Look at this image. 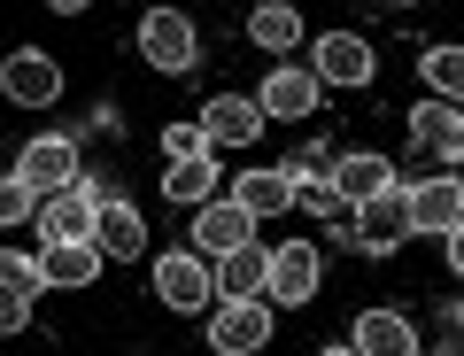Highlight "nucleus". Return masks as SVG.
I'll list each match as a JSON object with an SVG mask.
<instances>
[{
  "instance_id": "15",
  "label": "nucleus",
  "mask_w": 464,
  "mask_h": 356,
  "mask_svg": "<svg viewBox=\"0 0 464 356\" xmlns=\"http://www.w3.org/2000/svg\"><path fill=\"white\" fill-rule=\"evenodd\" d=\"M310 63H317V78H325V85H364L372 78V47L356 32H325Z\"/></svg>"
},
{
  "instance_id": "16",
  "label": "nucleus",
  "mask_w": 464,
  "mask_h": 356,
  "mask_svg": "<svg viewBox=\"0 0 464 356\" xmlns=\"http://www.w3.org/2000/svg\"><path fill=\"white\" fill-rule=\"evenodd\" d=\"M295 170H240L232 178V202L248 209V217H279V209H295Z\"/></svg>"
},
{
  "instance_id": "8",
  "label": "nucleus",
  "mask_w": 464,
  "mask_h": 356,
  "mask_svg": "<svg viewBox=\"0 0 464 356\" xmlns=\"http://www.w3.org/2000/svg\"><path fill=\"white\" fill-rule=\"evenodd\" d=\"M0 333H24L32 325V303H39V287H47V272H39V255H0Z\"/></svg>"
},
{
  "instance_id": "6",
  "label": "nucleus",
  "mask_w": 464,
  "mask_h": 356,
  "mask_svg": "<svg viewBox=\"0 0 464 356\" xmlns=\"http://www.w3.org/2000/svg\"><path fill=\"white\" fill-rule=\"evenodd\" d=\"M16 178L39 194V202H54V194L78 187V148H70V140H32L24 163H16Z\"/></svg>"
},
{
  "instance_id": "1",
  "label": "nucleus",
  "mask_w": 464,
  "mask_h": 356,
  "mask_svg": "<svg viewBox=\"0 0 464 356\" xmlns=\"http://www.w3.org/2000/svg\"><path fill=\"white\" fill-rule=\"evenodd\" d=\"M271 341V303L264 294H232V303L209 310V349L217 356H256Z\"/></svg>"
},
{
  "instance_id": "10",
  "label": "nucleus",
  "mask_w": 464,
  "mask_h": 356,
  "mask_svg": "<svg viewBox=\"0 0 464 356\" xmlns=\"http://www.w3.org/2000/svg\"><path fill=\"white\" fill-rule=\"evenodd\" d=\"M356 233H364V248L411 240V187H387V194H372V202H356Z\"/></svg>"
},
{
  "instance_id": "12",
  "label": "nucleus",
  "mask_w": 464,
  "mask_h": 356,
  "mask_svg": "<svg viewBox=\"0 0 464 356\" xmlns=\"http://www.w3.org/2000/svg\"><path fill=\"white\" fill-rule=\"evenodd\" d=\"M39 233H47V240H93V233H101V202H93V187L54 194V202L39 209Z\"/></svg>"
},
{
  "instance_id": "19",
  "label": "nucleus",
  "mask_w": 464,
  "mask_h": 356,
  "mask_svg": "<svg viewBox=\"0 0 464 356\" xmlns=\"http://www.w3.org/2000/svg\"><path fill=\"white\" fill-rule=\"evenodd\" d=\"M101 255H116V264H132V255H148V225H140L132 202H101V233H93Z\"/></svg>"
},
{
  "instance_id": "11",
  "label": "nucleus",
  "mask_w": 464,
  "mask_h": 356,
  "mask_svg": "<svg viewBox=\"0 0 464 356\" xmlns=\"http://www.w3.org/2000/svg\"><path fill=\"white\" fill-rule=\"evenodd\" d=\"M271 294H279L286 310L317 294V248L310 240H279V248H271Z\"/></svg>"
},
{
  "instance_id": "3",
  "label": "nucleus",
  "mask_w": 464,
  "mask_h": 356,
  "mask_svg": "<svg viewBox=\"0 0 464 356\" xmlns=\"http://www.w3.org/2000/svg\"><path fill=\"white\" fill-rule=\"evenodd\" d=\"M140 54H148L155 70H170V78H179V70H194V24L179 16V8H148V16H140Z\"/></svg>"
},
{
  "instance_id": "20",
  "label": "nucleus",
  "mask_w": 464,
  "mask_h": 356,
  "mask_svg": "<svg viewBox=\"0 0 464 356\" xmlns=\"http://www.w3.org/2000/svg\"><path fill=\"white\" fill-rule=\"evenodd\" d=\"M217 294H271V248H240V255H225V264H217Z\"/></svg>"
},
{
  "instance_id": "9",
  "label": "nucleus",
  "mask_w": 464,
  "mask_h": 356,
  "mask_svg": "<svg viewBox=\"0 0 464 356\" xmlns=\"http://www.w3.org/2000/svg\"><path fill=\"white\" fill-rule=\"evenodd\" d=\"M464 225V187L457 178H418L411 187V233H457Z\"/></svg>"
},
{
  "instance_id": "7",
  "label": "nucleus",
  "mask_w": 464,
  "mask_h": 356,
  "mask_svg": "<svg viewBox=\"0 0 464 356\" xmlns=\"http://www.w3.org/2000/svg\"><path fill=\"white\" fill-rule=\"evenodd\" d=\"M0 85H8V101H16V109H47L54 93H63V70H54L39 47H16L8 63H0Z\"/></svg>"
},
{
  "instance_id": "4",
  "label": "nucleus",
  "mask_w": 464,
  "mask_h": 356,
  "mask_svg": "<svg viewBox=\"0 0 464 356\" xmlns=\"http://www.w3.org/2000/svg\"><path fill=\"white\" fill-rule=\"evenodd\" d=\"M248 240H256V217L232 202V194H217V202L194 209V248H201V255H217V264H225V255H240Z\"/></svg>"
},
{
  "instance_id": "21",
  "label": "nucleus",
  "mask_w": 464,
  "mask_h": 356,
  "mask_svg": "<svg viewBox=\"0 0 464 356\" xmlns=\"http://www.w3.org/2000/svg\"><path fill=\"white\" fill-rule=\"evenodd\" d=\"M333 187H341L348 202H372V194H387V187H395V163H387V155H341Z\"/></svg>"
},
{
  "instance_id": "23",
  "label": "nucleus",
  "mask_w": 464,
  "mask_h": 356,
  "mask_svg": "<svg viewBox=\"0 0 464 356\" xmlns=\"http://www.w3.org/2000/svg\"><path fill=\"white\" fill-rule=\"evenodd\" d=\"M248 39H256V47H271V54H286V47H302V16L286 8V0H264V8L248 16Z\"/></svg>"
},
{
  "instance_id": "22",
  "label": "nucleus",
  "mask_w": 464,
  "mask_h": 356,
  "mask_svg": "<svg viewBox=\"0 0 464 356\" xmlns=\"http://www.w3.org/2000/svg\"><path fill=\"white\" fill-rule=\"evenodd\" d=\"M163 194H170V202H186V209L217 202V155H201V163H170L163 170Z\"/></svg>"
},
{
  "instance_id": "28",
  "label": "nucleus",
  "mask_w": 464,
  "mask_h": 356,
  "mask_svg": "<svg viewBox=\"0 0 464 356\" xmlns=\"http://www.w3.org/2000/svg\"><path fill=\"white\" fill-rule=\"evenodd\" d=\"M317 356H356V341H325V349H317Z\"/></svg>"
},
{
  "instance_id": "24",
  "label": "nucleus",
  "mask_w": 464,
  "mask_h": 356,
  "mask_svg": "<svg viewBox=\"0 0 464 356\" xmlns=\"http://www.w3.org/2000/svg\"><path fill=\"white\" fill-rule=\"evenodd\" d=\"M295 209H302V217H317V225H356V202H348L333 178H302V187H295Z\"/></svg>"
},
{
  "instance_id": "27",
  "label": "nucleus",
  "mask_w": 464,
  "mask_h": 356,
  "mask_svg": "<svg viewBox=\"0 0 464 356\" xmlns=\"http://www.w3.org/2000/svg\"><path fill=\"white\" fill-rule=\"evenodd\" d=\"M449 272L464 279V225H457V233H449Z\"/></svg>"
},
{
  "instance_id": "18",
  "label": "nucleus",
  "mask_w": 464,
  "mask_h": 356,
  "mask_svg": "<svg viewBox=\"0 0 464 356\" xmlns=\"http://www.w3.org/2000/svg\"><path fill=\"white\" fill-rule=\"evenodd\" d=\"M39 272H47V287H93L101 248L93 240H47V248H39Z\"/></svg>"
},
{
  "instance_id": "25",
  "label": "nucleus",
  "mask_w": 464,
  "mask_h": 356,
  "mask_svg": "<svg viewBox=\"0 0 464 356\" xmlns=\"http://www.w3.org/2000/svg\"><path fill=\"white\" fill-rule=\"evenodd\" d=\"M418 78H426L441 101L464 109V47H426V54H418Z\"/></svg>"
},
{
  "instance_id": "17",
  "label": "nucleus",
  "mask_w": 464,
  "mask_h": 356,
  "mask_svg": "<svg viewBox=\"0 0 464 356\" xmlns=\"http://www.w3.org/2000/svg\"><path fill=\"white\" fill-rule=\"evenodd\" d=\"M348 341H356V356H418V333L402 310H364Z\"/></svg>"
},
{
  "instance_id": "13",
  "label": "nucleus",
  "mask_w": 464,
  "mask_h": 356,
  "mask_svg": "<svg viewBox=\"0 0 464 356\" xmlns=\"http://www.w3.org/2000/svg\"><path fill=\"white\" fill-rule=\"evenodd\" d=\"M411 140L426 155H457V163H464V109L457 101H418L411 109Z\"/></svg>"
},
{
  "instance_id": "2",
  "label": "nucleus",
  "mask_w": 464,
  "mask_h": 356,
  "mask_svg": "<svg viewBox=\"0 0 464 356\" xmlns=\"http://www.w3.org/2000/svg\"><path fill=\"white\" fill-rule=\"evenodd\" d=\"M155 294H163L170 310H209V294H217L209 255H201V248H170V255H155Z\"/></svg>"
},
{
  "instance_id": "26",
  "label": "nucleus",
  "mask_w": 464,
  "mask_h": 356,
  "mask_svg": "<svg viewBox=\"0 0 464 356\" xmlns=\"http://www.w3.org/2000/svg\"><path fill=\"white\" fill-rule=\"evenodd\" d=\"M32 202H39V194L24 187V178H8V187H0V217H8V225H24V217H32Z\"/></svg>"
},
{
  "instance_id": "5",
  "label": "nucleus",
  "mask_w": 464,
  "mask_h": 356,
  "mask_svg": "<svg viewBox=\"0 0 464 356\" xmlns=\"http://www.w3.org/2000/svg\"><path fill=\"white\" fill-rule=\"evenodd\" d=\"M201 124H209V148H256L271 117H264L256 93H217V101L201 109Z\"/></svg>"
},
{
  "instance_id": "14",
  "label": "nucleus",
  "mask_w": 464,
  "mask_h": 356,
  "mask_svg": "<svg viewBox=\"0 0 464 356\" xmlns=\"http://www.w3.org/2000/svg\"><path fill=\"white\" fill-rule=\"evenodd\" d=\"M264 117H310L317 109V70H295V63H271V78H264Z\"/></svg>"
}]
</instances>
